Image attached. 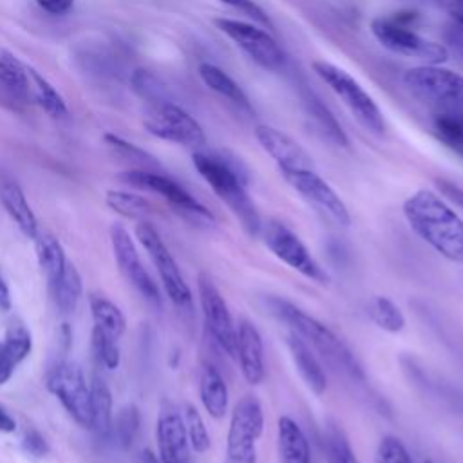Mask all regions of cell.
<instances>
[{
	"instance_id": "obj_1",
	"label": "cell",
	"mask_w": 463,
	"mask_h": 463,
	"mask_svg": "<svg viewBox=\"0 0 463 463\" xmlns=\"http://www.w3.org/2000/svg\"><path fill=\"white\" fill-rule=\"evenodd\" d=\"M411 230L450 262H463V219L432 190L421 188L402 206Z\"/></svg>"
},
{
	"instance_id": "obj_2",
	"label": "cell",
	"mask_w": 463,
	"mask_h": 463,
	"mask_svg": "<svg viewBox=\"0 0 463 463\" xmlns=\"http://www.w3.org/2000/svg\"><path fill=\"white\" fill-rule=\"evenodd\" d=\"M268 307L280 322H284L295 335H298L311 349L322 354L329 364L342 369L354 380H365V373L358 358L326 324H322L320 320L307 315L293 302L280 297H269Z\"/></svg>"
},
{
	"instance_id": "obj_3",
	"label": "cell",
	"mask_w": 463,
	"mask_h": 463,
	"mask_svg": "<svg viewBox=\"0 0 463 463\" xmlns=\"http://www.w3.org/2000/svg\"><path fill=\"white\" fill-rule=\"evenodd\" d=\"M192 163L199 175L213 190V194L228 206L241 228L251 237L260 235V215L251 197L248 195L241 170H237V166L232 165L226 157L203 150H195L192 154Z\"/></svg>"
},
{
	"instance_id": "obj_4",
	"label": "cell",
	"mask_w": 463,
	"mask_h": 463,
	"mask_svg": "<svg viewBox=\"0 0 463 463\" xmlns=\"http://www.w3.org/2000/svg\"><path fill=\"white\" fill-rule=\"evenodd\" d=\"M405 87L434 112L463 116V76L441 65H418L403 74Z\"/></svg>"
},
{
	"instance_id": "obj_5",
	"label": "cell",
	"mask_w": 463,
	"mask_h": 463,
	"mask_svg": "<svg viewBox=\"0 0 463 463\" xmlns=\"http://www.w3.org/2000/svg\"><path fill=\"white\" fill-rule=\"evenodd\" d=\"M412 16H376L371 20L373 36L391 52L421 60L427 65H441L449 60L447 45L420 36L409 22Z\"/></svg>"
},
{
	"instance_id": "obj_6",
	"label": "cell",
	"mask_w": 463,
	"mask_h": 463,
	"mask_svg": "<svg viewBox=\"0 0 463 463\" xmlns=\"http://www.w3.org/2000/svg\"><path fill=\"white\" fill-rule=\"evenodd\" d=\"M311 67L317 76L326 85H329V89L342 99V103L349 109V112L364 128L378 136L383 134L385 121L382 110L369 96V92H365V89L349 72L326 60H315Z\"/></svg>"
},
{
	"instance_id": "obj_7",
	"label": "cell",
	"mask_w": 463,
	"mask_h": 463,
	"mask_svg": "<svg viewBox=\"0 0 463 463\" xmlns=\"http://www.w3.org/2000/svg\"><path fill=\"white\" fill-rule=\"evenodd\" d=\"M119 179L130 186L161 195L181 217L197 226H213L215 219L206 206H203L188 190L177 181L145 168H134L119 174Z\"/></svg>"
},
{
	"instance_id": "obj_8",
	"label": "cell",
	"mask_w": 463,
	"mask_h": 463,
	"mask_svg": "<svg viewBox=\"0 0 463 463\" xmlns=\"http://www.w3.org/2000/svg\"><path fill=\"white\" fill-rule=\"evenodd\" d=\"M264 430V412L260 402L246 394L242 396L230 418L226 436V461L224 463H257V439Z\"/></svg>"
},
{
	"instance_id": "obj_9",
	"label": "cell",
	"mask_w": 463,
	"mask_h": 463,
	"mask_svg": "<svg viewBox=\"0 0 463 463\" xmlns=\"http://www.w3.org/2000/svg\"><path fill=\"white\" fill-rule=\"evenodd\" d=\"M47 391L58 398L67 414L85 429H90V383H87L83 371L74 362L56 364L45 378Z\"/></svg>"
},
{
	"instance_id": "obj_10",
	"label": "cell",
	"mask_w": 463,
	"mask_h": 463,
	"mask_svg": "<svg viewBox=\"0 0 463 463\" xmlns=\"http://www.w3.org/2000/svg\"><path fill=\"white\" fill-rule=\"evenodd\" d=\"M262 241L266 248L284 264L304 275L306 279L318 282V284H327L329 277L322 269V266L315 260L307 246L300 241V237L289 230L284 222L280 221H268L262 224L260 230Z\"/></svg>"
},
{
	"instance_id": "obj_11",
	"label": "cell",
	"mask_w": 463,
	"mask_h": 463,
	"mask_svg": "<svg viewBox=\"0 0 463 463\" xmlns=\"http://www.w3.org/2000/svg\"><path fill=\"white\" fill-rule=\"evenodd\" d=\"M145 128L159 139L195 150L206 143L203 127L184 109L166 99L150 107L145 118Z\"/></svg>"
},
{
	"instance_id": "obj_12",
	"label": "cell",
	"mask_w": 463,
	"mask_h": 463,
	"mask_svg": "<svg viewBox=\"0 0 463 463\" xmlns=\"http://www.w3.org/2000/svg\"><path fill=\"white\" fill-rule=\"evenodd\" d=\"M136 237H137L139 244L145 248V251L148 253L150 260L154 262L168 298L175 306L190 304V300H192L190 288L184 282L181 269H179L175 259L172 257L168 246L163 242L159 232L150 222L139 221L136 226Z\"/></svg>"
},
{
	"instance_id": "obj_13",
	"label": "cell",
	"mask_w": 463,
	"mask_h": 463,
	"mask_svg": "<svg viewBox=\"0 0 463 463\" xmlns=\"http://www.w3.org/2000/svg\"><path fill=\"white\" fill-rule=\"evenodd\" d=\"M213 24L262 69L279 71L284 65V52L268 31L253 24L224 16L215 18Z\"/></svg>"
},
{
	"instance_id": "obj_14",
	"label": "cell",
	"mask_w": 463,
	"mask_h": 463,
	"mask_svg": "<svg viewBox=\"0 0 463 463\" xmlns=\"http://www.w3.org/2000/svg\"><path fill=\"white\" fill-rule=\"evenodd\" d=\"M197 291H199V302H201L203 318L208 333L228 356L235 358L237 326L233 324V318L224 297L221 295L212 277L204 271L197 275Z\"/></svg>"
},
{
	"instance_id": "obj_15",
	"label": "cell",
	"mask_w": 463,
	"mask_h": 463,
	"mask_svg": "<svg viewBox=\"0 0 463 463\" xmlns=\"http://www.w3.org/2000/svg\"><path fill=\"white\" fill-rule=\"evenodd\" d=\"M110 244L114 251L116 264L121 275L152 304H159L161 295L156 280L141 262L134 239L130 237L128 230L118 222L110 226Z\"/></svg>"
},
{
	"instance_id": "obj_16",
	"label": "cell",
	"mask_w": 463,
	"mask_h": 463,
	"mask_svg": "<svg viewBox=\"0 0 463 463\" xmlns=\"http://www.w3.org/2000/svg\"><path fill=\"white\" fill-rule=\"evenodd\" d=\"M286 183L298 192L309 204L329 215L335 222L340 226L351 224V215L345 206V203L340 199V195L326 183L315 168L309 170H291V172H280Z\"/></svg>"
},
{
	"instance_id": "obj_17",
	"label": "cell",
	"mask_w": 463,
	"mask_h": 463,
	"mask_svg": "<svg viewBox=\"0 0 463 463\" xmlns=\"http://www.w3.org/2000/svg\"><path fill=\"white\" fill-rule=\"evenodd\" d=\"M156 439H157V456L161 463H190V441L186 434V425L179 409L163 402L157 425H156Z\"/></svg>"
},
{
	"instance_id": "obj_18",
	"label": "cell",
	"mask_w": 463,
	"mask_h": 463,
	"mask_svg": "<svg viewBox=\"0 0 463 463\" xmlns=\"http://www.w3.org/2000/svg\"><path fill=\"white\" fill-rule=\"evenodd\" d=\"M255 137L280 172L315 168L313 157L288 134L269 125H257Z\"/></svg>"
},
{
	"instance_id": "obj_19",
	"label": "cell",
	"mask_w": 463,
	"mask_h": 463,
	"mask_svg": "<svg viewBox=\"0 0 463 463\" xmlns=\"http://www.w3.org/2000/svg\"><path fill=\"white\" fill-rule=\"evenodd\" d=\"M31 85L27 76V65H24L14 54L0 51V103L11 110H22L29 103Z\"/></svg>"
},
{
	"instance_id": "obj_20",
	"label": "cell",
	"mask_w": 463,
	"mask_h": 463,
	"mask_svg": "<svg viewBox=\"0 0 463 463\" xmlns=\"http://www.w3.org/2000/svg\"><path fill=\"white\" fill-rule=\"evenodd\" d=\"M235 358L239 360L241 373L250 385H259L266 376L262 336L255 324L241 320L237 326Z\"/></svg>"
},
{
	"instance_id": "obj_21",
	"label": "cell",
	"mask_w": 463,
	"mask_h": 463,
	"mask_svg": "<svg viewBox=\"0 0 463 463\" xmlns=\"http://www.w3.org/2000/svg\"><path fill=\"white\" fill-rule=\"evenodd\" d=\"M286 345L300 378L309 387V391L315 392L317 396L324 394L327 389V376L313 349L293 331L286 335Z\"/></svg>"
},
{
	"instance_id": "obj_22",
	"label": "cell",
	"mask_w": 463,
	"mask_h": 463,
	"mask_svg": "<svg viewBox=\"0 0 463 463\" xmlns=\"http://www.w3.org/2000/svg\"><path fill=\"white\" fill-rule=\"evenodd\" d=\"M0 203L7 215L13 219V222L18 226V230L27 237V239H36L38 232V219L29 206L24 190L13 183L5 181L0 184Z\"/></svg>"
},
{
	"instance_id": "obj_23",
	"label": "cell",
	"mask_w": 463,
	"mask_h": 463,
	"mask_svg": "<svg viewBox=\"0 0 463 463\" xmlns=\"http://www.w3.org/2000/svg\"><path fill=\"white\" fill-rule=\"evenodd\" d=\"M199 396L203 407L213 420L224 418V414L228 412V385L221 373L208 362L201 365Z\"/></svg>"
},
{
	"instance_id": "obj_24",
	"label": "cell",
	"mask_w": 463,
	"mask_h": 463,
	"mask_svg": "<svg viewBox=\"0 0 463 463\" xmlns=\"http://www.w3.org/2000/svg\"><path fill=\"white\" fill-rule=\"evenodd\" d=\"M277 439L282 463H311L309 441L300 425L289 418L280 416L277 421Z\"/></svg>"
},
{
	"instance_id": "obj_25",
	"label": "cell",
	"mask_w": 463,
	"mask_h": 463,
	"mask_svg": "<svg viewBox=\"0 0 463 463\" xmlns=\"http://www.w3.org/2000/svg\"><path fill=\"white\" fill-rule=\"evenodd\" d=\"M51 293H52L54 306L58 307L60 313L71 315L76 311L83 293V280L78 268L72 262L67 260L60 277L51 282Z\"/></svg>"
},
{
	"instance_id": "obj_26",
	"label": "cell",
	"mask_w": 463,
	"mask_h": 463,
	"mask_svg": "<svg viewBox=\"0 0 463 463\" xmlns=\"http://www.w3.org/2000/svg\"><path fill=\"white\" fill-rule=\"evenodd\" d=\"M90 412H92V423L90 430H94L98 436H109L112 429V392L105 380L94 376L90 382Z\"/></svg>"
},
{
	"instance_id": "obj_27",
	"label": "cell",
	"mask_w": 463,
	"mask_h": 463,
	"mask_svg": "<svg viewBox=\"0 0 463 463\" xmlns=\"http://www.w3.org/2000/svg\"><path fill=\"white\" fill-rule=\"evenodd\" d=\"M304 105H306V112L311 118L317 132L329 143H333L335 146H349V139L344 134L342 127L336 123V119L331 116V112L322 105V101L318 98H315L313 94H306L304 96Z\"/></svg>"
},
{
	"instance_id": "obj_28",
	"label": "cell",
	"mask_w": 463,
	"mask_h": 463,
	"mask_svg": "<svg viewBox=\"0 0 463 463\" xmlns=\"http://www.w3.org/2000/svg\"><path fill=\"white\" fill-rule=\"evenodd\" d=\"M89 306H90L94 327H99L101 331H105L116 340L125 333L127 318L119 306H116L112 300L99 295H90Z\"/></svg>"
},
{
	"instance_id": "obj_29",
	"label": "cell",
	"mask_w": 463,
	"mask_h": 463,
	"mask_svg": "<svg viewBox=\"0 0 463 463\" xmlns=\"http://www.w3.org/2000/svg\"><path fill=\"white\" fill-rule=\"evenodd\" d=\"M34 250H36V259L45 273L49 284L60 277L67 264V257L63 251L61 242L51 235V233H38L34 239Z\"/></svg>"
},
{
	"instance_id": "obj_30",
	"label": "cell",
	"mask_w": 463,
	"mask_h": 463,
	"mask_svg": "<svg viewBox=\"0 0 463 463\" xmlns=\"http://www.w3.org/2000/svg\"><path fill=\"white\" fill-rule=\"evenodd\" d=\"M199 76L204 81V85L210 87L213 92H217L219 96L230 99L232 103L250 110L248 96L222 69H219L213 63H201L199 65Z\"/></svg>"
},
{
	"instance_id": "obj_31",
	"label": "cell",
	"mask_w": 463,
	"mask_h": 463,
	"mask_svg": "<svg viewBox=\"0 0 463 463\" xmlns=\"http://www.w3.org/2000/svg\"><path fill=\"white\" fill-rule=\"evenodd\" d=\"M27 76H29V85L34 99L38 105L51 116V118H65L69 114V109L65 105V99L61 94L49 83L45 76H42L36 69L27 67Z\"/></svg>"
},
{
	"instance_id": "obj_32",
	"label": "cell",
	"mask_w": 463,
	"mask_h": 463,
	"mask_svg": "<svg viewBox=\"0 0 463 463\" xmlns=\"http://www.w3.org/2000/svg\"><path fill=\"white\" fill-rule=\"evenodd\" d=\"M432 132L449 150L463 157V116L434 112Z\"/></svg>"
},
{
	"instance_id": "obj_33",
	"label": "cell",
	"mask_w": 463,
	"mask_h": 463,
	"mask_svg": "<svg viewBox=\"0 0 463 463\" xmlns=\"http://www.w3.org/2000/svg\"><path fill=\"white\" fill-rule=\"evenodd\" d=\"M139 425H141V414L136 405H125L123 409H119L116 418H112V429H110V434L116 445L123 450L130 449L139 432Z\"/></svg>"
},
{
	"instance_id": "obj_34",
	"label": "cell",
	"mask_w": 463,
	"mask_h": 463,
	"mask_svg": "<svg viewBox=\"0 0 463 463\" xmlns=\"http://www.w3.org/2000/svg\"><path fill=\"white\" fill-rule=\"evenodd\" d=\"M371 320L387 333H400L405 327V317L402 309L383 295H376L369 304Z\"/></svg>"
},
{
	"instance_id": "obj_35",
	"label": "cell",
	"mask_w": 463,
	"mask_h": 463,
	"mask_svg": "<svg viewBox=\"0 0 463 463\" xmlns=\"http://www.w3.org/2000/svg\"><path fill=\"white\" fill-rule=\"evenodd\" d=\"M105 203L112 212L127 219H141L150 212V203L145 197L125 190H109Z\"/></svg>"
},
{
	"instance_id": "obj_36",
	"label": "cell",
	"mask_w": 463,
	"mask_h": 463,
	"mask_svg": "<svg viewBox=\"0 0 463 463\" xmlns=\"http://www.w3.org/2000/svg\"><path fill=\"white\" fill-rule=\"evenodd\" d=\"M324 452L327 463H358L345 434L336 425L324 430Z\"/></svg>"
},
{
	"instance_id": "obj_37",
	"label": "cell",
	"mask_w": 463,
	"mask_h": 463,
	"mask_svg": "<svg viewBox=\"0 0 463 463\" xmlns=\"http://www.w3.org/2000/svg\"><path fill=\"white\" fill-rule=\"evenodd\" d=\"M90 347L96 356V360L107 367V369H116L121 362V353L118 347V340L101 331L99 327H92L90 333Z\"/></svg>"
},
{
	"instance_id": "obj_38",
	"label": "cell",
	"mask_w": 463,
	"mask_h": 463,
	"mask_svg": "<svg viewBox=\"0 0 463 463\" xmlns=\"http://www.w3.org/2000/svg\"><path fill=\"white\" fill-rule=\"evenodd\" d=\"M4 347L9 353V356L13 358V362L18 365L22 360H25L33 349V336L31 331L20 324V322H13L4 336Z\"/></svg>"
},
{
	"instance_id": "obj_39",
	"label": "cell",
	"mask_w": 463,
	"mask_h": 463,
	"mask_svg": "<svg viewBox=\"0 0 463 463\" xmlns=\"http://www.w3.org/2000/svg\"><path fill=\"white\" fill-rule=\"evenodd\" d=\"M183 420L186 425V434H188V441L190 447L197 452V454H204L210 449V434L208 429L199 414V411L192 405L186 403L184 405V412H183Z\"/></svg>"
},
{
	"instance_id": "obj_40",
	"label": "cell",
	"mask_w": 463,
	"mask_h": 463,
	"mask_svg": "<svg viewBox=\"0 0 463 463\" xmlns=\"http://www.w3.org/2000/svg\"><path fill=\"white\" fill-rule=\"evenodd\" d=\"M105 141L110 148H114L118 154H121L125 159L139 165V166H156L157 161L156 157H152L148 152L141 150L139 146H136L134 143L125 141L123 137L116 136V134H105Z\"/></svg>"
},
{
	"instance_id": "obj_41",
	"label": "cell",
	"mask_w": 463,
	"mask_h": 463,
	"mask_svg": "<svg viewBox=\"0 0 463 463\" xmlns=\"http://www.w3.org/2000/svg\"><path fill=\"white\" fill-rule=\"evenodd\" d=\"M376 463H412V458L402 439L396 436H383L376 447Z\"/></svg>"
},
{
	"instance_id": "obj_42",
	"label": "cell",
	"mask_w": 463,
	"mask_h": 463,
	"mask_svg": "<svg viewBox=\"0 0 463 463\" xmlns=\"http://www.w3.org/2000/svg\"><path fill=\"white\" fill-rule=\"evenodd\" d=\"M132 87L143 99H148L152 105L165 101L159 81L146 71H136L132 74Z\"/></svg>"
},
{
	"instance_id": "obj_43",
	"label": "cell",
	"mask_w": 463,
	"mask_h": 463,
	"mask_svg": "<svg viewBox=\"0 0 463 463\" xmlns=\"http://www.w3.org/2000/svg\"><path fill=\"white\" fill-rule=\"evenodd\" d=\"M219 2H222L224 5H228V7H232V9L239 11V13H242V14L248 16L250 20H253V22H257V24H260V25L271 29V20H269L268 14L264 13V9H262L259 4H255L253 0H219Z\"/></svg>"
},
{
	"instance_id": "obj_44",
	"label": "cell",
	"mask_w": 463,
	"mask_h": 463,
	"mask_svg": "<svg viewBox=\"0 0 463 463\" xmlns=\"http://www.w3.org/2000/svg\"><path fill=\"white\" fill-rule=\"evenodd\" d=\"M22 449L25 454L33 456V458H45L49 454V443L47 439L34 429H29L24 438H22Z\"/></svg>"
},
{
	"instance_id": "obj_45",
	"label": "cell",
	"mask_w": 463,
	"mask_h": 463,
	"mask_svg": "<svg viewBox=\"0 0 463 463\" xmlns=\"http://www.w3.org/2000/svg\"><path fill=\"white\" fill-rule=\"evenodd\" d=\"M45 13L49 14H54V16H61V14H67L72 5H74V0H34Z\"/></svg>"
},
{
	"instance_id": "obj_46",
	"label": "cell",
	"mask_w": 463,
	"mask_h": 463,
	"mask_svg": "<svg viewBox=\"0 0 463 463\" xmlns=\"http://www.w3.org/2000/svg\"><path fill=\"white\" fill-rule=\"evenodd\" d=\"M436 184H438L439 192H441L447 199H450L454 204H458V206L463 210V188H459L458 184H454V183H450V181H445V179H438Z\"/></svg>"
},
{
	"instance_id": "obj_47",
	"label": "cell",
	"mask_w": 463,
	"mask_h": 463,
	"mask_svg": "<svg viewBox=\"0 0 463 463\" xmlns=\"http://www.w3.org/2000/svg\"><path fill=\"white\" fill-rule=\"evenodd\" d=\"M14 367H16V364L13 362V358L9 356V353L4 347V342L0 340V385L5 383L13 376Z\"/></svg>"
},
{
	"instance_id": "obj_48",
	"label": "cell",
	"mask_w": 463,
	"mask_h": 463,
	"mask_svg": "<svg viewBox=\"0 0 463 463\" xmlns=\"http://www.w3.org/2000/svg\"><path fill=\"white\" fill-rule=\"evenodd\" d=\"M449 16L463 29V0H439Z\"/></svg>"
},
{
	"instance_id": "obj_49",
	"label": "cell",
	"mask_w": 463,
	"mask_h": 463,
	"mask_svg": "<svg viewBox=\"0 0 463 463\" xmlns=\"http://www.w3.org/2000/svg\"><path fill=\"white\" fill-rule=\"evenodd\" d=\"M13 306V298H11V291H9V286L0 271V309L4 311H9Z\"/></svg>"
},
{
	"instance_id": "obj_50",
	"label": "cell",
	"mask_w": 463,
	"mask_h": 463,
	"mask_svg": "<svg viewBox=\"0 0 463 463\" xmlns=\"http://www.w3.org/2000/svg\"><path fill=\"white\" fill-rule=\"evenodd\" d=\"M16 430V421L14 418L0 405V432L2 434H11Z\"/></svg>"
},
{
	"instance_id": "obj_51",
	"label": "cell",
	"mask_w": 463,
	"mask_h": 463,
	"mask_svg": "<svg viewBox=\"0 0 463 463\" xmlns=\"http://www.w3.org/2000/svg\"><path fill=\"white\" fill-rule=\"evenodd\" d=\"M137 463H161V461H159V456H156L150 449H145L141 450Z\"/></svg>"
},
{
	"instance_id": "obj_52",
	"label": "cell",
	"mask_w": 463,
	"mask_h": 463,
	"mask_svg": "<svg viewBox=\"0 0 463 463\" xmlns=\"http://www.w3.org/2000/svg\"><path fill=\"white\" fill-rule=\"evenodd\" d=\"M425 463H432V461H425Z\"/></svg>"
}]
</instances>
